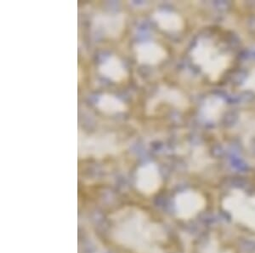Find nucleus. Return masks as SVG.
Segmentation results:
<instances>
[{
  "label": "nucleus",
  "instance_id": "nucleus-15",
  "mask_svg": "<svg viewBox=\"0 0 255 253\" xmlns=\"http://www.w3.org/2000/svg\"><path fill=\"white\" fill-rule=\"evenodd\" d=\"M246 87L250 88L251 90L255 91V73L250 76L246 82Z\"/></svg>",
  "mask_w": 255,
  "mask_h": 253
},
{
  "label": "nucleus",
  "instance_id": "nucleus-10",
  "mask_svg": "<svg viewBox=\"0 0 255 253\" xmlns=\"http://www.w3.org/2000/svg\"><path fill=\"white\" fill-rule=\"evenodd\" d=\"M100 73L112 81L119 83L128 78V72L122 61L116 56L111 55L99 67Z\"/></svg>",
  "mask_w": 255,
  "mask_h": 253
},
{
  "label": "nucleus",
  "instance_id": "nucleus-2",
  "mask_svg": "<svg viewBox=\"0 0 255 253\" xmlns=\"http://www.w3.org/2000/svg\"><path fill=\"white\" fill-rule=\"evenodd\" d=\"M191 56L212 81L218 80L231 63L229 56L221 54L209 39L199 41L192 50Z\"/></svg>",
  "mask_w": 255,
  "mask_h": 253
},
{
  "label": "nucleus",
  "instance_id": "nucleus-5",
  "mask_svg": "<svg viewBox=\"0 0 255 253\" xmlns=\"http://www.w3.org/2000/svg\"><path fill=\"white\" fill-rule=\"evenodd\" d=\"M205 207L206 200L203 195L193 190L180 193L174 199L175 214L181 220L194 219Z\"/></svg>",
  "mask_w": 255,
  "mask_h": 253
},
{
  "label": "nucleus",
  "instance_id": "nucleus-11",
  "mask_svg": "<svg viewBox=\"0 0 255 253\" xmlns=\"http://www.w3.org/2000/svg\"><path fill=\"white\" fill-rule=\"evenodd\" d=\"M160 28L168 32H178L184 27V20L174 12L158 11L153 15Z\"/></svg>",
  "mask_w": 255,
  "mask_h": 253
},
{
  "label": "nucleus",
  "instance_id": "nucleus-14",
  "mask_svg": "<svg viewBox=\"0 0 255 253\" xmlns=\"http://www.w3.org/2000/svg\"><path fill=\"white\" fill-rule=\"evenodd\" d=\"M201 253H233L232 251L224 249L221 243L216 239L210 240L206 246L203 248Z\"/></svg>",
  "mask_w": 255,
  "mask_h": 253
},
{
  "label": "nucleus",
  "instance_id": "nucleus-3",
  "mask_svg": "<svg viewBox=\"0 0 255 253\" xmlns=\"http://www.w3.org/2000/svg\"><path fill=\"white\" fill-rule=\"evenodd\" d=\"M121 146L113 133L87 135L81 131L78 136V154L81 159L94 157L102 159L110 154H116Z\"/></svg>",
  "mask_w": 255,
  "mask_h": 253
},
{
  "label": "nucleus",
  "instance_id": "nucleus-1",
  "mask_svg": "<svg viewBox=\"0 0 255 253\" xmlns=\"http://www.w3.org/2000/svg\"><path fill=\"white\" fill-rule=\"evenodd\" d=\"M113 241L133 253H165L164 230L141 210L126 207L112 217Z\"/></svg>",
  "mask_w": 255,
  "mask_h": 253
},
{
  "label": "nucleus",
  "instance_id": "nucleus-4",
  "mask_svg": "<svg viewBox=\"0 0 255 253\" xmlns=\"http://www.w3.org/2000/svg\"><path fill=\"white\" fill-rule=\"evenodd\" d=\"M222 207L234 221L255 232V196L235 189L224 199Z\"/></svg>",
  "mask_w": 255,
  "mask_h": 253
},
{
  "label": "nucleus",
  "instance_id": "nucleus-8",
  "mask_svg": "<svg viewBox=\"0 0 255 253\" xmlns=\"http://www.w3.org/2000/svg\"><path fill=\"white\" fill-rule=\"evenodd\" d=\"M134 52L139 64L156 65L167 56L165 50L154 42H144L134 46Z\"/></svg>",
  "mask_w": 255,
  "mask_h": 253
},
{
  "label": "nucleus",
  "instance_id": "nucleus-6",
  "mask_svg": "<svg viewBox=\"0 0 255 253\" xmlns=\"http://www.w3.org/2000/svg\"><path fill=\"white\" fill-rule=\"evenodd\" d=\"M125 26L124 13L99 14L93 20L94 29L107 38H118L125 29Z\"/></svg>",
  "mask_w": 255,
  "mask_h": 253
},
{
  "label": "nucleus",
  "instance_id": "nucleus-7",
  "mask_svg": "<svg viewBox=\"0 0 255 253\" xmlns=\"http://www.w3.org/2000/svg\"><path fill=\"white\" fill-rule=\"evenodd\" d=\"M161 185L162 178L155 164H146L138 169L135 186L141 194L145 195H153L159 190Z\"/></svg>",
  "mask_w": 255,
  "mask_h": 253
},
{
  "label": "nucleus",
  "instance_id": "nucleus-13",
  "mask_svg": "<svg viewBox=\"0 0 255 253\" xmlns=\"http://www.w3.org/2000/svg\"><path fill=\"white\" fill-rule=\"evenodd\" d=\"M211 110H213L211 117L212 120L219 119L221 116V114L223 113V102H221V100L218 99V98H211L210 102L205 103V105H204L203 112H204V114H206Z\"/></svg>",
  "mask_w": 255,
  "mask_h": 253
},
{
  "label": "nucleus",
  "instance_id": "nucleus-9",
  "mask_svg": "<svg viewBox=\"0 0 255 253\" xmlns=\"http://www.w3.org/2000/svg\"><path fill=\"white\" fill-rule=\"evenodd\" d=\"M166 102L174 106L175 108L184 110L188 107V101L179 90L171 88L162 87L157 92V96L148 103V110L153 109L158 102Z\"/></svg>",
  "mask_w": 255,
  "mask_h": 253
},
{
  "label": "nucleus",
  "instance_id": "nucleus-12",
  "mask_svg": "<svg viewBox=\"0 0 255 253\" xmlns=\"http://www.w3.org/2000/svg\"><path fill=\"white\" fill-rule=\"evenodd\" d=\"M97 108L107 114H118L127 110L125 102L111 94H103L99 97Z\"/></svg>",
  "mask_w": 255,
  "mask_h": 253
}]
</instances>
